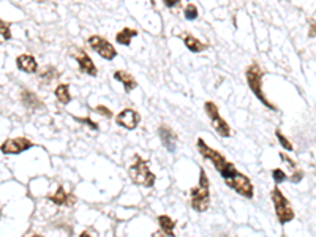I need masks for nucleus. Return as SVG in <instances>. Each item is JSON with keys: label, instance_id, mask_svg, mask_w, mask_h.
<instances>
[{"label": "nucleus", "instance_id": "nucleus-16", "mask_svg": "<svg viewBox=\"0 0 316 237\" xmlns=\"http://www.w3.org/2000/svg\"><path fill=\"white\" fill-rule=\"evenodd\" d=\"M183 45L193 54H201V52H204L209 49L207 43H202L199 38H196L194 35H190V34H187L183 37Z\"/></svg>", "mask_w": 316, "mask_h": 237}, {"label": "nucleus", "instance_id": "nucleus-3", "mask_svg": "<svg viewBox=\"0 0 316 237\" xmlns=\"http://www.w3.org/2000/svg\"><path fill=\"white\" fill-rule=\"evenodd\" d=\"M128 176L133 184L145 187V189H152L157 182V176L152 173L149 163L139 153H135V160L128 168Z\"/></svg>", "mask_w": 316, "mask_h": 237}, {"label": "nucleus", "instance_id": "nucleus-17", "mask_svg": "<svg viewBox=\"0 0 316 237\" xmlns=\"http://www.w3.org/2000/svg\"><path fill=\"white\" fill-rule=\"evenodd\" d=\"M157 222L160 230L166 234V237H176V220L169 215H158Z\"/></svg>", "mask_w": 316, "mask_h": 237}, {"label": "nucleus", "instance_id": "nucleus-19", "mask_svg": "<svg viewBox=\"0 0 316 237\" xmlns=\"http://www.w3.org/2000/svg\"><path fill=\"white\" fill-rule=\"evenodd\" d=\"M54 95H55V98H57V101L62 103V104H68L73 100V96L70 94V86L65 84V83L59 84L57 87H55Z\"/></svg>", "mask_w": 316, "mask_h": 237}, {"label": "nucleus", "instance_id": "nucleus-20", "mask_svg": "<svg viewBox=\"0 0 316 237\" xmlns=\"http://www.w3.org/2000/svg\"><path fill=\"white\" fill-rule=\"evenodd\" d=\"M22 104L26 106L29 109H35V108H42L43 103L42 100L34 94V92H29V91H24L22 92Z\"/></svg>", "mask_w": 316, "mask_h": 237}, {"label": "nucleus", "instance_id": "nucleus-32", "mask_svg": "<svg viewBox=\"0 0 316 237\" xmlns=\"http://www.w3.org/2000/svg\"><path fill=\"white\" fill-rule=\"evenodd\" d=\"M32 237H43V236H40V234H35V236H32Z\"/></svg>", "mask_w": 316, "mask_h": 237}, {"label": "nucleus", "instance_id": "nucleus-12", "mask_svg": "<svg viewBox=\"0 0 316 237\" xmlns=\"http://www.w3.org/2000/svg\"><path fill=\"white\" fill-rule=\"evenodd\" d=\"M47 199L51 202H54L55 206H65V207H73L76 202V198L73 193H67L63 190V187H59L52 194L47 196Z\"/></svg>", "mask_w": 316, "mask_h": 237}, {"label": "nucleus", "instance_id": "nucleus-5", "mask_svg": "<svg viewBox=\"0 0 316 237\" xmlns=\"http://www.w3.org/2000/svg\"><path fill=\"white\" fill-rule=\"evenodd\" d=\"M204 111L207 114V117L210 120V125L217 132V135H220L222 138H231L232 132H231V127L229 124L223 119V116L220 114V109H218V106L215 101H210L207 100L204 103Z\"/></svg>", "mask_w": 316, "mask_h": 237}, {"label": "nucleus", "instance_id": "nucleus-27", "mask_svg": "<svg viewBox=\"0 0 316 237\" xmlns=\"http://www.w3.org/2000/svg\"><path fill=\"white\" fill-rule=\"evenodd\" d=\"M93 111H95L96 114H100V116L106 117V119H111V117H112V111L108 108V106H104V104H98V106H95V108H93Z\"/></svg>", "mask_w": 316, "mask_h": 237}, {"label": "nucleus", "instance_id": "nucleus-13", "mask_svg": "<svg viewBox=\"0 0 316 237\" xmlns=\"http://www.w3.org/2000/svg\"><path fill=\"white\" fill-rule=\"evenodd\" d=\"M278 157H280V160L288 166V169L291 171V176H288V181H291L293 184H299V182H301L302 179H304V173H302L301 169H299L297 163H296L293 158H291V157H288V155H286L285 152H280Z\"/></svg>", "mask_w": 316, "mask_h": 237}, {"label": "nucleus", "instance_id": "nucleus-33", "mask_svg": "<svg viewBox=\"0 0 316 237\" xmlns=\"http://www.w3.org/2000/svg\"><path fill=\"white\" fill-rule=\"evenodd\" d=\"M190 2H191V0H190Z\"/></svg>", "mask_w": 316, "mask_h": 237}, {"label": "nucleus", "instance_id": "nucleus-23", "mask_svg": "<svg viewBox=\"0 0 316 237\" xmlns=\"http://www.w3.org/2000/svg\"><path fill=\"white\" fill-rule=\"evenodd\" d=\"M275 136H277V140H278L280 145H281L285 150H288V152H293V150H294V145L291 144V141L288 140V138L281 133V130H275Z\"/></svg>", "mask_w": 316, "mask_h": 237}, {"label": "nucleus", "instance_id": "nucleus-22", "mask_svg": "<svg viewBox=\"0 0 316 237\" xmlns=\"http://www.w3.org/2000/svg\"><path fill=\"white\" fill-rule=\"evenodd\" d=\"M183 16H185V19L187 21H194V19H198L199 18V10H198V6L194 5L193 2L187 3L183 8Z\"/></svg>", "mask_w": 316, "mask_h": 237}, {"label": "nucleus", "instance_id": "nucleus-28", "mask_svg": "<svg viewBox=\"0 0 316 237\" xmlns=\"http://www.w3.org/2000/svg\"><path fill=\"white\" fill-rule=\"evenodd\" d=\"M163 5L166 8H177L182 5V0H163Z\"/></svg>", "mask_w": 316, "mask_h": 237}, {"label": "nucleus", "instance_id": "nucleus-15", "mask_svg": "<svg viewBox=\"0 0 316 237\" xmlns=\"http://www.w3.org/2000/svg\"><path fill=\"white\" fill-rule=\"evenodd\" d=\"M16 65H18V68L24 73H29V75H32V73H37L38 71V62L34 55L30 54H22L19 55L18 59H16Z\"/></svg>", "mask_w": 316, "mask_h": 237}, {"label": "nucleus", "instance_id": "nucleus-10", "mask_svg": "<svg viewBox=\"0 0 316 237\" xmlns=\"http://www.w3.org/2000/svg\"><path fill=\"white\" fill-rule=\"evenodd\" d=\"M75 60L78 62V67H79L81 73H84V75L92 76V78H95L96 75H98V70H96L95 62L92 60V57L89 55L84 49H79L78 54L75 55Z\"/></svg>", "mask_w": 316, "mask_h": 237}, {"label": "nucleus", "instance_id": "nucleus-18", "mask_svg": "<svg viewBox=\"0 0 316 237\" xmlns=\"http://www.w3.org/2000/svg\"><path fill=\"white\" fill-rule=\"evenodd\" d=\"M137 32L136 29H132V27H124L122 30H119L116 34V43L122 45V46H130L132 45V40L135 37H137Z\"/></svg>", "mask_w": 316, "mask_h": 237}, {"label": "nucleus", "instance_id": "nucleus-26", "mask_svg": "<svg viewBox=\"0 0 316 237\" xmlns=\"http://www.w3.org/2000/svg\"><path fill=\"white\" fill-rule=\"evenodd\" d=\"M0 35H2L5 40L11 38V26L8 22H5L3 19H0Z\"/></svg>", "mask_w": 316, "mask_h": 237}, {"label": "nucleus", "instance_id": "nucleus-24", "mask_svg": "<svg viewBox=\"0 0 316 237\" xmlns=\"http://www.w3.org/2000/svg\"><path fill=\"white\" fill-rule=\"evenodd\" d=\"M272 179H273L275 184L280 185V184H283V182L288 181V174H286L281 168H275V169L272 171Z\"/></svg>", "mask_w": 316, "mask_h": 237}, {"label": "nucleus", "instance_id": "nucleus-30", "mask_svg": "<svg viewBox=\"0 0 316 237\" xmlns=\"http://www.w3.org/2000/svg\"><path fill=\"white\" fill-rule=\"evenodd\" d=\"M152 237H166V234L160 230V231H155V233H153V234H152Z\"/></svg>", "mask_w": 316, "mask_h": 237}, {"label": "nucleus", "instance_id": "nucleus-29", "mask_svg": "<svg viewBox=\"0 0 316 237\" xmlns=\"http://www.w3.org/2000/svg\"><path fill=\"white\" fill-rule=\"evenodd\" d=\"M309 37H316V21L310 22V30H309Z\"/></svg>", "mask_w": 316, "mask_h": 237}, {"label": "nucleus", "instance_id": "nucleus-25", "mask_svg": "<svg viewBox=\"0 0 316 237\" xmlns=\"http://www.w3.org/2000/svg\"><path fill=\"white\" fill-rule=\"evenodd\" d=\"M73 119H75L76 122H79V124L87 125L90 130H93V132H98V130H100L98 124H96L95 120H92L90 117H78V116H73Z\"/></svg>", "mask_w": 316, "mask_h": 237}, {"label": "nucleus", "instance_id": "nucleus-14", "mask_svg": "<svg viewBox=\"0 0 316 237\" xmlns=\"http://www.w3.org/2000/svg\"><path fill=\"white\" fill-rule=\"evenodd\" d=\"M114 79L117 81L119 84L124 86V91L125 94H132L135 89L137 87V81L133 75H130L128 71H124V70H117L114 71Z\"/></svg>", "mask_w": 316, "mask_h": 237}, {"label": "nucleus", "instance_id": "nucleus-31", "mask_svg": "<svg viewBox=\"0 0 316 237\" xmlns=\"http://www.w3.org/2000/svg\"><path fill=\"white\" fill-rule=\"evenodd\" d=\"M79 237H93V236L89 233V231H83V233L79 234Z\"/></svg>", "mask_w": 316, "mask_h": 237}, {"label": "nucleus", "instance_id": "nucleus-1", "mask_svg": "<svg viewBox=\"0 0 316 237\" xmlns=\"http://www.w3.org/2000/svg\"><path fill=\"white\" fill-rule=\"evenodd\" d=\"M263 78H264V71L261 68V65L253 62L252 65H248V68L245 70V81L248 89L252 91V94L258 98L259 103H263L267 109L272 111H278V108L275 106L269 98L266 96L264 89H263Z\"/></svg>", "mask_w": 316, "mask_h": 237}, {"label": "nucleus", "instance_id": "nucleus-8", "mask_svg": "<svg viewBox=\"0 0 316 237\" xmlns=\"http://www.w3.org/2000/svg\"><path fill=\"white\" fill-rule=\"evenodd\" d=\"M114 122H116L117 127L130 130V132H132V130L139 127V124H141V114L137 112L136 109H133V108H125V109H122V111L117 114Z\"/></svg>", "mask_w": 316, "mask_h": 237}, {"label": "nucleus", "instance_id": "nucleus-7", "mask_svg": "<svg viewBox=\"0 0 316 237\" xmlns=\"http://www.w3.org/2000/svg\"><path fill=\"white\" fill-rule=\"evenodd\" d=\"M226 185L229 187L231 190H234L237 194H240L242 198H247V199H253L255 196V187L252 184V179L248 176H245L244 173H239L234 176L232 179H229Z\"/></svg>", "mask_w": 316, "mask_h": 237}, {"label": "nucleus", "instance_id": "nucleus-2", "mask_svg": "<svg viewBox=\"0 0 316 237\" xmlns=\"http://www.w3.org/2000/svg\"><path fill=\"white\" fill-rule=\"evenodd\" d=\"M190 204L191 209L196 212H206L210 207V181L206 169H199L198 185L190 190Z\"/></svg>", "mask_w": 316, "mask_h": 237}, {"label": "nucleus", "instance_id": "nucleus-4", "mask_svg": "<svg viewBox=\"0 0 316 237\" xmlns=\"http://www.w3.org/2000/svg\"><path fill=\"white\" fill-rule=\"evenodd\" d=\"M271 199L273 202V207H275V215H277V220L280 225H286L289 222H293L296 218V212L291 206L289 199L286 198L283 191L278 189V187H273L272 191H271Z\"/></svg>", "mask_w": 316, "mask_h": 237}, {"label": "nucleus", "instance_id": "nucleus-6", "mask_svg": "<svg viewBox=\"0 0 316 237\" xmlns=\"http://www.w3.org/2000/svg\"><path fill=\"white\" fill-rule=\"evenodd\" d=\"M87 45L104 60H114L117 57V49L114 47V45L109 43L101 35H90L87 40Z\"/></svg>", "mask_w": 316, "mask_h": 237}, {"label": "nucleus", "instance_id": "nucleus-11", "mask_svg": "<svg viewBox=\"0 0 316 237\" xmlns=\"http://www.w3.org/2000/svg\"><path fill=\"white\" fill-rule=\"evenodd\" d=\"M158 138L161 144H163V147L168 150V152H176L177 149V135L174 130L169 127V125H160L158 127Z\"/></svg>", "mask_w": 316, "mask_h": 237}, {"label": "nucleus", "instance_id": "nucleus-9", "mask_svg": "<svg viewBox=\"0 0 316 237\" xmlns=\"http://www.w3.org/2000/svg\"><path fill=\"white\" fill-rule=\"evenodd\" d=\"M34 145L35 144L30 140H27V138H13V140L3 141V144L0 145V150L6 155H19L22 152L32 149Z\"/></svg>", "mask_w": 316, "mask_h": 237}, {"label": "nucleus", "instance_id": "nucleus-21", "mask_svg": "<svg viewBox=\"0 0 316 237\" xmlns=\"http://www.w3.org/2000/svg\"><path fill=\"white\" fill-rule=\"evenodd\" d=\"M60 76V73L55 70L54 67H46L45 68V71H42L40 73V81H42V83L45 84H49V83H52V81H55Z\"/></svg>", "mask_w": 316, "mask_h": 237}]
</instances>
